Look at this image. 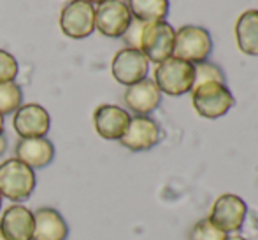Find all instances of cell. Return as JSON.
<instances>
[{"mask_svg":"<svg viewBox=\"0 0 258 240\" xmlns=\"http://www.w3.org/2000/svg\"><path fill=\"white\" fill-rule=\"evenodd\" d=\"M126 7L134 20L143 23L165 21L169 16V0H126Z\"/></svg>","mask_w":258,"mask_h":240,"instance_id":"cell-18","label":"cell"},{"mask_svg":"<svg viewBox=\"0 0 258 240\" xmlns=\"http://www.w3.org/2000/svg\"><path fill=\"white\" fill-rule=\"evenodd\" d=\"M132 116L123 107L112 104H102L93 112L95 132L105 140H119L128 128Z\"/></svg>","mask_w":258,"mask_h":240,"instance_id":"cell-12","label":"cell"},{"mask_svg":"<svg viewBox=\"0 0 258 240\" xmlns=\"http://www.w3.org/2000/svg\"><path fill=\"white\" fill-rule=\"evenodd\" d=\"M69 226L63 216L51 207H41L34 212V235L32 240H65Z\"/></svg>","mask_w":258,"mask_h":240,"instance_id":"cell-16","label":"cell"},{"mask_svg":"<svg viewBox=\"0 0 258 240\" xmlns=\"http://www.w3.org/2000/svg\"><path fill=\"white\" fill-rule=\"evenodd\" d=\"M248 216V203L234 193L220 195L213 203L209 221L225 233H237L244 226Z\"/></svg>","mask_w":258,"mask_h":240,"instance_id":"cell-6","label":"cell"},{"mask_svg":"<svg viewBox=\"0 0 258 240\" xmlns=\"http://www.w3.org/2000/svg\"><path fill=\"white\" fill-rule=\"evenodd\" d=\"M51 126L49 112L39 104H21L13 116V128L20 139L46 137Z\"/></svg>","mask_w":258,"mask_h":240,"instance_id":"cell-11","label":"cell"},{"mask_svg":"<svg viewBox=\"0 0 258 240\" xmlns=\"http://www.w3.org/2000/svg\"><path fill=\"white\" fill-rule=\"evenodd\" d=\"M225 240H248V238L241 237V235H237V233H228V235H227V238H225Z\"/></svg>","mask_w":258,"mask_h":240,"instance_id":"cell-25","label":"cell"},{"mask_svg":"<svg viewBox=\"0 0 258 240\" xmlns=\"http://www.w3.org/2000/svg\"><path fill=\"white\" fill-rule=\"evenodd\" d=\"M144 25H146V23H143V21L132 20L128 30H126L125 35H123V41L126 42V48L139 49V41H141V34H143Z\"/></svg>","mask_w":258,"mask_h":240,"instance_id":"cell-23","label":"cell"},{"mask_svg":"<svg viewBox=\"0 0 258 240\" xmlns=\"http://www.w3.org/2000/svg\"><path fill=\"white\" fill-rule=\"evenodd\" d=\"M153 81L158 86L160 93L169 97L186 95L195 85V65L170 56L156 65Z\"/></svg>","mask_w":258,"mask_h":240,"instance_id":"cell-1","label":"cell"},{"mask_svg":"<svg viewBox=\"0 0 258 240\" xmlns=\"http://www.w3.org/2000/svg\"><path fill=\"white\" fill-rule=\"evenodd\" d=\"M0 230L7 240H32L34 212L21 203H13L2 212Z\"/></svg>","mask_w":258,"mask_h":240,"instance_id":"cell-14","label":"cell"},{"mask_svg":"<svg viewBox=\"0 0 258 240\" xmlns=\"http://www.w3.org/2000/svg\"><path fill=\"white\" fill-rule=\"evenodd\" d=\"M18 61L9 51L0 49V83H11L18 75Z\"/></svg>","mask_w":258,"mask_h":240,"instance_id":"cell-22","label":"cell"},{"mask_svg":"<svg viewBox=\"0 0 258 240\" xmlns=\"http://www.w3.org/2000/svg\"><path fill=\"white\" fill-rule=\"evenodd\" d=\"M162 139L160 125L150 116H132L128 123V128L119 139L123 147L130 149L134 152L150 151Z\"/></svg>","mask_w":258,"mask_h":240,"instance_id":"cell-10","label":"cell"},{"mask_svg":"<svg viewBox=\"0 0 258 240\" xmlns=\"http://www.w3.org/2000/svg\"><path fill=\"white\" fill-rule=\"evenodd\" d=\"M227 233L216 228L209 221V217L197 221L190 231V240H225Z\"/></svg>","mask_w":258,"mask_h":240,"instance_id":"cell-20","label":"cell"},{"mask_svg":"<svg viewBox=\"0 0 258 240\" xmlns=\"http://www.w3.org/2000/svg\"><path fill=\"white\" fill-rule=\"evenodd\" d=\"M235 41L239 49L249 56H258V9H248L235 23Z\"/></svg>","mask_w":258,"mask_h":240,"instance_id":"cell-17","label":"cell"},{"mask_svg":"<svg viewBox=\"0 0 258 240\" xmlns=\"http://www.w3.org/2000/svg\"><path fill=\"white\" fill-rule=\"evenodd\" d=\"M174 39H176V30L167 21L146 23L141 34L139 51L148 58V61L158 65L172 56Z\"/></svg>","mask_w":258,"mask_h":240,"instance_id":"cell-5","label":"cell"},{"mask_svg":"<svg viewBox=\"0 0 258 240\" xmlns=\"http://www.w3.org/2000/svg\"><path fill=\"white\" fill-rule=\"evenodd\" d=\"M21 102H23V93L16 83H0V116L16 112Z\"/></svg>","mask_w":258,"mask_h":240,"instance_id":"cell-19","label":"cell"},{"mask_svg":"<svg viewBox=\"0 0 258 240\" xmlns=\"http://www.w3.org/2000/svg\"><path fill=\"white\" fill-rule=\"evenodd\" d=\"M7 151V139L4 135H0V156Z\"/></svg>","mask_w":258,"mask_h":240,"instance_id":"cell-24","label":"cell"},{"mask_svg":"<svg viewBox=\"0 0 258 240\" xmlns=\"http://www.w3.org/2000/svg\"><path fill=\"white\" fill-rule=\"evenodd\" d=\"M0 240H7V238H6V235L2 233V230H0Z\"/></svg>","mask_w":258,"mask_h":240,"instance_id":"cell-28","label":"cell"},{"mask_svg":"<svg viewBox=\"0 0 258 240\" xmlns=\"http://www.w3.org/2000/svg\"><path fill=\"white\" fill-rule=\"evenodd\" d=\"M225 83V74L216 63H211V61H202V63L195 65V85H202V83Z\"/></svg>","mask_w":258,"mask_h":240,"instance_id":"cell-21","label":"cell"},{"mask_svg":"<svg viewBox=\"0 0 258 240\" xmlns=\"http://www.w3.org/2000/svg\"><path fill=\"white\" fill-rule=\"evenodd\" d=\"M123 102L136 116H150L160 107L162 93L153 79H143L132 86H126Z\"/></svg>","mask_w":258,"mask_h":240,"instance_id":"cell-13","label":"cell"},{"mask_svg":"<svg viewBox=\"0 0 258 240\" xmlns=\"http://www.w3.org/2000/svg\"><path fill=\"white\" fill-rule=\"evenodd\" d=\"M150 61L139 49L123 48L114 54L111 61V74L119 85L132 86L148 77Z\"/></svg>","mask_w":258,"mask_h":240,"instance_id":"cell-8","label":"cell"},{"mask_svg":"<svg viewBox=\"0 0 258 240\" xmlns=\"http://www.w3.org/2000/svg\"><path fill=\"white\" fill-rule=\"evenodd\" d=\"M0 135H4V116H0Z\"/></svg>","mask_w":258,"mask_h":240,"instance_id":"cell-27","label":"cell"},{"mask_svg":"<svg viewBox=\"0 0 258 240\" xmlns=\"http://www.w3.org/2000/svg\"><path fill=\"white\" fill-rule=\"evenodd\" d=\"M191 104L199 116L206 119H218L235 105V98L225 83H202L191 90Z\"/></svg>","mask_w":258,"mask_h":240,"instance_id":"cell-3","label":"cell"},{"mask_svg":"<svg viewBox=\"0 0 258 240\" xmlns=\"http://www.w3.org/2000/svg\"><path fill=\"white\" fill-rule=\"evenodd\" d=\"M14 158L23 162L30 169H44L54 158V145L46 137L20 139L14 147Z\"/></svg>","mask_w":258,"mask_h":240,"instance_id":"cell-15","label":"cell"},{"mask_svg":"<svg viewBox=\"0 0 258 240\" xmlns=\"http://www.w3.org/2000/svg\"><path fill=\"white\" fill-rule=\"evenodd\" d=\"M86 2H90L93 6V4H97V6H100V4H104V2H107V0H86Z\"/></svg>","mask_w":258,"mask_h":240,"instance_id":"cell-26","label":"cell"},{"mask_svg":"<svg viewBox=\"0 0 258 240\" xmlns=\"http://www.w3.org/2000/svg\"><path fill=\"white\" fill-rule=\"evenodd\" d=\"M213 51V39L204 27L199 25H184L176 32L172 56L184 60L188 63H202L207 61Z\"/></svg>","mask_w":258,"mask_h":240,"instance_id":"cell-4","label":"cell"},{"mask_svg":"<svg viewBox=\"0 0 258 240\" xmlns=\"http://www.w3.org/2000/svg\"><path fill=\"white\" fill-rule=\"evenodd\" d=\"M2 198L4 196H2V193H0V209H2Z\"/></svg>","mask_w":258,"mask_h":240,"instance_id":"cell-29","label":"cell"},{"mask_svg":"<svg viewBox=\"0 0 258 240\" xmlns=\"http://www.w3.org/2000/svg\"><path fill=\"white\" fill-rule=\"evenodd\" d=\"M132 20L128 7L121 0H107L95 9V30L109 39L123 37Z\"/></svg>","mask_w":258,"mask_h":240,"instance_id":"cell-9","label":"cell"},{"mask_svg":"<svg viewBox=\"0 0 258 240\" xmlns=\"http://www.w3.org/2000/svg\"><path fill=\"white\" fill-rule=\"evenodd\" d=\"M35 172L18 158H9L0 163V193L4 198L21 203L32 196L35 190Z\"/></svg>","mask_w":258,"mask_h":240,"instance_id":"cell-2","label":"cell"},{"mask_svg":"<svg viewBox=\"0 0 258 240\" xmlns=\"http://www.w3.org/2000/svg\"><path fill=\"white\" fill-rule=\"evenodd\" d=\"M60 28L71 39H86L95 30V7L86 0H71L61 7Z\"/></svg>","mask_w":258,"mask_h":240,"instance_id":"cell-7","label":"cell"}]
</instances>
